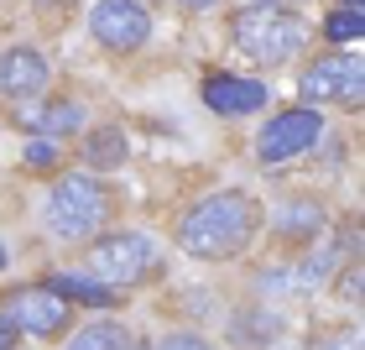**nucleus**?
<instances>
[{
  "label": "nucleus",
  "instance_id": "4be33fe9",
  "mask_svg": "<svg viewBox=\"0 0 365 350\" xmlns=\"http://www.w3.org/2000/svg\"><path fill=\"white\" fill-rule=\"evenodd\" d=\"M339 298H344V304H355V298H360V272H344V282H339Z\"/></svg>",
  "mask_w": 365,
  "mask_h": 350
},
{
  "label": "nucleus",
  "instance_id": "412c9836",
  "mask_svg": "<svg viewBox=\"0 0 365 350\" xmlns=\"http://www.w3.org/2000/svg\"><path fill=\"white\" fill-rule=\"evenodd\" d=\"M313 350H355V329H339V335H324Z\"/></svg>",
  "mask_w": 365,
  "mask_h": 350
},
{
  "label": "nucleus",
  "instance_id": "6e6552de",
  "mask_svg": "<svg viewBox=\"0 0 365 350\" xmlns=\"http://www.w3.org/2000/svg\"><path fill=\"white\" fill-rule=\"evenodd\" d=\"M360 58L355 53H339V58H319V63H308V74H303V99L308 105H319V99H344V105H360Z\"/></svg>",
  "mask_w": 365,
  "mask_h": 350
},
{
  "label": "nucleus",
  "instance_id": "f03ea898",
  "mask_svg": "<svg viewBox=\"0 0 365 350\" xmlns=\"http://www.w3.org/2000/svg\"><path fill=\"white\" fill-rule=\"evenodd\" d=\"M42 220H47V230H53L58 241H89V236H99V225L110 220L105 183H99L94 173H63L53 183V194H47Z\"/></svg>",
  "mask_w": 365,
  "mask_h": 350
},
{
  "label": "nucleus",
  "instance_id": "4468645a",
  "mask_svg": "<svg viewBox=\"0 0 365 350\" xmlns=\"http://www.w3.org/2000/svg\"><path fill=\"white\" fill-rule=\"evenodd\" d=\"M26 126L37 131V136H68V131L84 126V110H78L73 99H53V105L31 110V115H26Z\"/></svg>",
  "mask_w": 365,
  "mask_h": 350
},
{
  "label": "nucleus",
  "instance_id": "20e7f679",
  "mask_svg": "<svg viewBox=\"0 0 365 350\" xmlns=\"http://www.w3.org/2000/svg\"><path fill=\"white\" fill-rule=\"evenodd\" d=\"M157 241L141 236V230H120V236H99L94 251H89V272L99 282H110V288H130V282L152 277L157 272Z\"/></svg>",
  "mask_w": 365,
  "mask_h": 350
},
{
  "label": "nucleus",
  "instance_id": "423d86ee",
  "mask_svg": "<svg viewBox=\"0 0 365 350\" xmlns=\"http://www.w3.org/2000/svg\"><path fill=\"white\" fill-rule=\"evenodd\" d=\"M89 31H94V42L115 47V53H136L152 37V16H146L141 0H99L89 11Z\"/></svg>",
  "mask_w": 365,
  "mask_h": 350
},
{
  "label": "nucleus",
  "instance_id": "a211bd4d",
  "mask_svg": "<svg viewBox=\"0 0 365 350\" xmlns=\"http://www.w3.org/2000/svg\"><path fill=\"white\" fill-rule=\"evenodd\" d=\"M324 31H329V42H360V31H365V16H360V11H350V6H339V11H329Z\"/></svg>",
  "mask_w": 365,
  "mask_h": 350
},
{
  "label": "nucleus",
  "instance_id": "7ed1b4c3",
  "mask_svg": "<svg viewBox=\"0 0 365 350\" xmlns=\"http://www.w3.org/2000/svg\"><path fill=\"white\" fill-rule=\"evenodd\" d=\"M303 37H308V26L282 6H251V11L235 16V47L251 63H261V69L287 63L297 47H303Z\"/></svg>",
  "mask_w": 365,
  "mask_h": 350
},
{
  "label": "nucleus",
  "instance_id": "0eeeda50",
  "mask_svg": "<svg viewBox=\"0 0 365 350\" xmlns=\"http://www.w3.org/2000/svg\"><path fill=\"white\" fill-rule=\"evenodd\" d=\"M0 314L16 324V335H37V340L68 329V298H58L53 288H16Z\"/></svg>",
  "mask_w": 365,
  "mask_h": 350
},
{
  "label": "nucleus",
  "instance_id": "aec40b11",
  "mask_svg": "<svg viewBox=\"0 0 365 350\" xmlns=\"http://www.w3.org/2000/svg\"><path fill=\"white\" fill-rule=\"evenodd\" d=\"M152 350H214V345H204L198 335H168V340H157Z\"/></svg>",
  "mask_w": 365,
  "mask_h": 350
},
{
  "label": "nucleus",
  "instance_id": "dca6fc26",
  "mask_svg": "<svg viewBox=\"0 0 365 350\" xmlns=\"http://www.w3.org/2000/svg\"><path fill=\"white\" fill-rule=\"evenodd\" d=\"M282 335V319L277 314H240L235 319V340L245 345V340H256V345H267V340H277Z\"/></svg>",
  "mask_w": 365,
  "mask_h": 350
},
{
  "label": "nucleus",
  "instance_id": "2eb2a0df",
  "mask_svg": "<svg viewBox=\"0 0 365 350\" xmlns=\"http://www.w3.org/2000/svg\"><path fill=\"white\" fill-rule=\"evenodd\" d=\"M68 350H130V329L115 319H94L78 335H68Z\"/></svg>",
  "mask_w": 365,
  "mask_h": 350
},
{
  "label": "nucleus",
  "instance_id": "5701e85b",
  "mask_svg": "<svg viewBox=\"0 0 365 350\" xmlns=\"http://www.w3.org/2000/svg\"><path fill=\"white\" fill-rule=\"evenodd\" d=\"M11 345H16V324L0 314V350H11Z\"/></svg>",
  "mask_w": 365,
  "mask_h": 350
},
{
  "label": "nucleus",
  "instance_id": "39448f33",
  "mask_svg": "<svg viewBox=\"0 0 365 350\" xmlns=\"http://www.w3.org/2000/svg\"><path fill=\"white\" fill-rule=\"evenodd\" d=\"M319 136H324V115L313 105H292V110H282V115H272V121L261 126L256 152H261V162H292V157L313 152Z\"/></svg>",
  "mask_w": 365,
  "mask_h": 350
},
{
  "label": "nucleus",
  "instance_id": "1a4fd4ad",
  "mask_svg": "<svg viewBox=\"0 0 365 350\" xmlns=\"http://www.w3.org/2000/svg\"><path fill=\"white\" fill-rule=\"evenodd\" d=\"M47 89V58L37 47H6L0 53V94L6 99H31Z\"/></svg>",
  "mask_w": 365,
  "mask_h": 350
},
{
  "label": "nucleus",
  "instance_id": "a878e982",
  "mask_svg": "<svg viewBox=\"0 0 365 350\" xmlns=\"http://www.w3.org/2000/svg\"><path fill=\"white\" fill-rule=\"evenodd\" d=\"M251 6H282V0H251Z\"/></svg>",
  "mask_w": 365,
  "mask_h": 350
},
{
  "label": "nucleus",
  "instance_id": "ddd939ff",
  "mask_svg": "<svg viewBox=\"0 0 365 350\" xmlns=\"http://www.w3.org/2000/svg\"><path fill=\"white\" fill-rule=\"evenodd\" d=\"M78 152H84V168H120L125 152H130V141H125L120 126H99V131H89V136H84Z\"/></svg>",
  "mask_w": 365,
  "mask_h": 350
},
{
  "label": "nucleus",
  "instance_id": "9b49d317",
  "mask_svg": "<svg viewBox=\"0 0 365 350\" xmlns=\"http://www.w3.org/2000/svg\"><path fill=\"white\" fill-rule=\"evenodd\" d=\"M47 288H53L58 298H73V304H89V309H110L115 298H120V288L99 282L94 272H58V277H47Z\"/></svg>",
  "mask_w": 365,
  "mask_h": 350
},
{
  "label": "nucleus",
  "instance_id": "393cba45",
  "mask_svg": "<svg viewBox=\"0 0 365 350\" xmlns=\"http://www.w3.org/2000/svg\"><path fill=\"white\" fill-rule=\"evenodd\" d=\"M6 261H11V251H6V241H0V266H6Z\"/></svg>",
  "mask_w": 365,
  "mask_h": 350
},
{
  "label": "nucleus",
  "instance_id": "6ab92c4d",
  "mask_svg": "<svg viewBox=\"0 0 365 350\" xmlns=\"http://www.w3.org/2000/svg\"><path fill=\"white\" fill-rule=\"evenodd\" d=\"M21 162H26V168H53V162H58V146L47 141V136H31L26 152H21Z\"/></svg>",
  "mask_w": 365,
  "mask_h": 350
},
{
  "label": "nucleus",
  "instance_id": "bb28decb",
  "mask_svg": "<svg viewBox=\"0 0 365 350\" xmlns=\"http://www.w3.org/2000/svg\"><path fill=\"white\" fill-rule=\"evenodd\" d=\"M344 6H350V11H360V0H344Z\"/></svg>",
  "mask_w": 365,
  "mask_h": 350
},
{
  "label": "nucleus",
  "instance_id": "f8f14e48",
  "mask_svg": "<svg viewBox=\"0 0 365 350\" xmlns=\"http://www.w3.org/2000/svg\"><path fill=\"white\" fill-rule=\"evenodd\" d=\"M272 225H277L282 241H308V236L324 230V204L319 199H287V204L272 214Z\"/></svg>",
  "mask_w": 365,
  "mask_h": 350
},
{
  "label": "nucleus",
  "instance_id": "9d476101",
  "mask_svg": "<svg viewBox=\"0 0 365 350\" xmlns=\"http://www.w3.org/2000/svg\"><path fill=\"white\" fill-rule=\"evenodd\" d=\"M204 105L214 115H251V110L267 105V84L235 79V74H209L204 79Z\"/></svg>",
  "mask_w": 365,
  "mask_h": 350
},
{
  "label": "nucleus",
  "instance_id": "f3484780",
  "mask_svg": "<svg viewBox=\"0 0 365 350\" xmlns=\"http://www.w3.org/2000/svg\"><path fill=\"white\" fill-rule=\"evenodd\" d=\"M334 266H339V251L329 246V251H313L303 266H297V288H324L329 277H334Z\"/></svg>",
  "mask_w": 365,
  "mask_h": 350
},
{
  "label": "nucleus",
  "instance_id": "b1692460",
  "mask_svg": "<svg viewBox=\"0 0 365 350\" xmlns=\"http://www.w3.org/2000/svg\"><path fill=\"white\" fill-rule=\"evenodd\" d=\"M188 11H209V6H220V0H182Z\"/></svg>",
  "mask_w": 365,
  "mask_h": 350
},
{
  "label": "nucleus",
  "instance_id": "f257e3e1",
  "mask_svg": "<svg viewBox=\"0 0 365 350\" xmlns=\"http://www.w3.org/2000/svg\"><path fill=\"white\" fill-rule=\"evenodd\" d=\"M256 225H261V204L240 189H225V194L198 199V204L182 214L178 246L193 261H225V256L245 251V241L256 236Z\"/></svg>",
  "mask_w": 365,
  "mask_h": 350
}]
</instances>
